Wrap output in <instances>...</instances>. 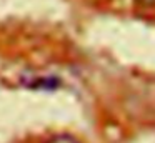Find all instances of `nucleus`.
<instances>
[{
	"instance_id": "nucleus-1",
	"label": "nucleus",
	"mask_w": 155,
	"mask_h": 143,
	"mask_svg": "<svg viewBox=\"0 0 155 143\" xmlns=\"http://www.w3.org/2000/svg\"><path fill=\"white\" fill-rule=\"evenodd\" d=\"M44 143H80L75 136H72L70 133H57V135L50 136L48 140H45Z\"/></svg>"
},
{
	"instance_id": "nucleus-2",
	"label": "nucleus",
	"mask_w": 155,
	"mask_h": 143,
	"mask_svg": "<svg viewBox=\"0 0 155 143\" xmlns=\"http://www.w3.org/2000/svg\"><path fill=\"white\" fill-rule=\"evenodd\" d=\"M142 5H155V0H137Z\"/></svg>"
}]
</instances>
